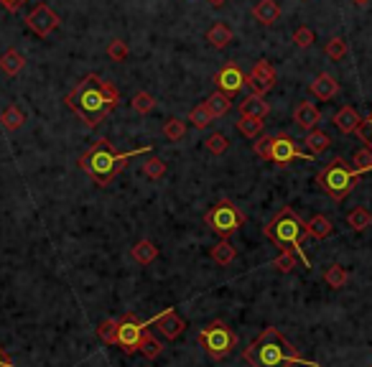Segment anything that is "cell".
<instances>
[{
	"label": "cell",
	"instance_id": "cell-39",
	"mask_svg": "<svg viewBox=\"0 0 372 367\" xmlns=\"http://www.w3.org/2000/svg\"><path fill=\"white\" fill-rule=\"evenodd\" d=\"M352 166H355L359 173L372 171V150L370 148H359L357 153L352 156Z\"/></svg>",
	"mask_w": 372,
	"mask_h": 367
},
{
	"label": "cell",
	"instance_id": "cell-15",
	"mask_svg": "<svg viewBox=\"0 0 372 367\" xmlns=\"http://www.w3.org/2000/svg\"><path fill=\"white\" fill-rule=\"evenodd\" d=\"M268 113H270V102H265V95L250 92V95L240 102V118H258V120H265Z\"/></svg>",
	"mask_w": 372,
	"mask_h": 367
},
{
	"label": "cell",
	"instance_id": "cell-45",
	"mask_svg": "<svg viewBox=\"0 0 372 367\" xmlns=\"http://www.w3.org/2000/svg\"><path fill=\"white\" fill-rule=\"evenodd\" d=\"M0 367H15L13 365V357H10V354L3 350V347H0Z\"/></svg>",
	"mask_w": 372,
	"mask_h": 367
},
{
	"label": "cell",
	"instance_id": "cell-24",
	"mask_svg": "<svg viewBox=\"0 0 372 367\" xmlns=\"http://www.w3.org/2000/svg\"><path fill=\"white\" fill-rule=\"evenodd\" d=\"M304 146L309 148V153H311V156H321V153H324V150L332 146V138H329L327 133H321V130H311V133H306Z\"/></svg>",
	"mask_w": 372,
	"mask_h": 367
},
{
	"label": "cell",
	"instance_id": "cell-18",
	"mask_svg": "<svg viewBox=\"0 0 372 367\" xmlns=\"http://www.w3.org/2000/svg\"><path fill=\"white\" fill-rule=\"evenodd\" d=\"M253 18L261 23V26H273V23L281 18V6H278L276 0H261V3L253 8Z\"/></svg>",
	"mask_w": 372,
	"mask_h": 367
},
{
	"label": "cell",
	"instance_id": "cell-10",
	"mask_svg": "<svg viewBox=\"0 0 372 367\" xmlns=\"http://www.w3.org/2000/svg\"><path fill=\"white\" fill-rule=\"evenodd\" d=\"M59 23H61V18L54 13L46 3H38V6L26 15V26H29V31H33V33L41 36V38H46L49 33H54V31L59 29Z\"/></svg>",
	"mask_w": 372,
	"mask_h": 367
},
{
	"label": "cell",
	"instance_id": "cell-43",
	"mask_svg": "<svg viewBox=\"0 0 372 367\" xmlns=\"http://www.w3.org/2000/svg\"><path fill=\"white\" fill-rule=\"evenodd\" d=\"M357 135H359V141L365 143V148L372 150V113L367 115L365 120H362V125H359Z\"/></svg>",
	"mask_w": 372,
	"mask_h": 367
},
{
	"label": "cell",
	"instance_id": "cell-40",
	"mask_svg": "<svg viewBox=\"0 0 372 367\" xmlns=\"http://www.w3.org/2000/svg\"><path fill=\"white\" fill-rule=\"evenodd\" d=\"M273 138H276V135H261V138H258V141L253 143L255 156L263 158V161H270V150H273Z\"/></svg>",
	"mask_w": 372,
	"mask_h": 367
},
{
	"label": "cell",
	"instance_id": "cell-29",
	"mask_svg": "<svg viewBox=\"0 0 372 367\" xmlns=\"http://www.w3.org/2000/svg\"><path fill=\"white\" fill-rule=\"evenodd\" d=\"M347 278H350L347 268L336 265V263L324 270V281H327V286H332V288H342V286H347Z\"/></svg>",
	"mask_w": 372,
	"mask_h": 367
},
{
	"label": "cell",
	"instance_id": "cell-1",
	"mask_svg": "<svg viewBox=\"0 0 372 367\" xmlns=\"http://www.w3.org/2000/svg\"><path fill=\"white\" fill-rule=\"evenodd\" d=\"M120 92L115 84L104 82L97 75H87L82 82L64 97V105L75 115L82 118L87 127H97L100 123L112 113V107H118Z\"/></svg>",
	"mask_w": 372,
	"mask_h": 367
},
{
	"label": "cell",
	"instance_id": "cell-19",
	"mask_svg": "<svg viewBox=\"0 0 372 367\" xmlns=\"http://www.w3.org/2000/svg\"><path fill=\"white\" fill-rule=\"evenodd\" d=\"M0 69H3L8 77L21 75L23 69H26V56H23L21 52H15V49H8V52L0 54Z\"/></svg>",
	"mask_w": 372,
	"mask_h": 367
},
{
	"label": "cell",
	"instance_id": "cell-17",
	"mask_svg": "<svg viewBox=\"0 0 372 367\" xmlns=\"http://www.w3.org/2000/svg\"><path fill=\"white\" fill-rule=\"evenodd\" d=\"M339 82H336V77L327 75V72H321L316 79L311 82V95L313 97H319V100H332L339 95Z\"/></svg>",
	"mask_w": 372,
	"mask_h": 367
},
{
	"label": "cell",
	"instance_id": "cell-3",
	"mask_svg": "<svg viewBox=\"0 0 372 367\" xmlns=\"http://www.w3.org/2000/svg\"><path fill=\"white\" fill-rule=\"evenodd\" d=\"M141 153H150V146H143V148H138V150H127V153H118L107 138H97V143H92L90 148L84 150L77 164H79V169L95 181L97 187L104 189V187H110L112 179L125 169L130 158L141 156Z\"/></svg>",
	"mask_w": 372,
	"mask_h": 367
},
{
	"label": "cell",
	"instance_id": "cell-36",
	"mask_svg": "<svg viewBox=\"0 0 372 367\" xmlns=\"http://www.w3.org/2000/svg\"><path fill=\"white\" fill-rule=\"evenodd\" d=\"M141 352L146 354L148 360H156L158 354L164 352V345H161L150 331H146V337H143V342H141Z\"/></svg>",
	"mask_w": 372,
	"mask_h": 367
},
{
	"label": "cell",
	"instance_id": "cell-2",
	"mask_svg": "<svg viewBox=\"0 0 372 367\" xmlns=\"http://www.w3.org/2000/svg\"><path fill=\"white\" fill-rule=\"evenodd\" d=\"M242 360L250 367H290V365L319 367V362H311V360H306V357H301L296 347L290 345L276 327H265V329L250 342V347L242 350Z\"/></svg>",
	"mask_w": 372,
	"mask_h": 367
},
{
	"label": "cell",
	"instance_id": "cell-44",
	"mask_svg": "<svg viewBox=\"0 0 372 367\" xmlns=\"http://www.w3.org/2000/svg\"><path fill=\"white\" fill-rule=\"evenodd\" d=\"M0 3H3V8H6V10L15 13V10H18V8H21L23 3H26V0H0Z\"/></svg>",
	"mask_w": 372,
	"mask_h": 367
},
{
	"label": "cell",
	"instance_id": "cell-27",
	"mask_svg": "<svg viewBox=\"0 0 372 367\" xmlns=\"http://www.w3.org/2000/svg\"><path fill=\"white\" fill-rule=\"evenodd\" d=\"M347 225L355 230V233H365L367 227H372V214L365 210V207H357L347 214Z\"/></svg>",
	"mask_w": 372,
	"mask_h": 367
},
{
	"label": "cell",
	"instance_id": "cell-21",
	"mask_svg": "<svg viewBox=\"0 0 372 367\" xmlns=\"http://www.w3.org/2000/svg\"><path fill=\"white\" fill-rule=\"evenodd\" d=\"M204 105L209 107V113H212V118H222V115H227L232 110V97H227L224 92H212L207 100H204Z\"/></svg>",
	"mask_w": 372,
	"mask_h": 367
},
{
	"label": "cell",
	"instance_id": "cell-38",
	"mask_svg": "<svg viewBox=\"0 0 372 367\" xmlns=\"http://www.w3.org/2000/svg\"><path fill=\"white\" fill-rule=\"evenodd\" d=\"M127 54H130V49H127V44L123 38H112L110 44H107V56L112 61H125Z\"/></svg>",
	"mask_w": 372,
	"mask_h": 367
},
{
	"label": "cell",
	"instance_id": "cell-8",
	"mask_svg": "<svg viewBox=\"0 0 372 367\" xmlns=\"http://www.w3.org/2000/svg\"><path fill=\"white\" fill-rule=\"evenodd\" d=\"M118 322V347L125 354L141 352V342L146 337V331H148L150 322H143L135 314H123Z\"/></svg>",
	"mask_w": 372,
	"mask_h": 367
},
{
	"label": "cell",
	"instance_id": "cell-9",
	"mask_svg": "<svg viewBox=\"0 0 372 367\" xmlns=\"http://www.w3.org/2000/svg\"><path fill=\"white\" fill-rule=\"evenodd\" d=\"M313 161L311 153H301L296 146V141L290 138L288 133H278L273 138V150H270V164H276L278 169H286L290 166V161Z\"/></svg>",
	"mask_w": 372,
	"mask_h": 367
},
{
	"label": "cell",
	"instance_id": "cell-28",
	"mask_svg": "<svg viewBox=\"0 0 372 367\" xmlns=\"http://www.w3.org/2000/svg\"><path fill=\"white\" fill-rule=\"evenodd\" d=\"M212 113H209V107L201 102V105H196V107H192V113H189V123H192L196 130H204V127H209L212 125Z\"/></svg>",
	"mask_w": 372,
	"mask_h": 367
},
{
	"label": "cell",
	"instance_id": "cell-26",
	"mask_svg": "<svg viewBox=\"0 0 372 367\" xmlns=\"http://www.w3.org/2000/svg\"><path fill=\"white\" fill-rule=\"evenodd\" d=\"M0 123H3L6 130H18V127H23V123H26V113H23L18 105H8L6 110L0 113Z\"/></svg>",
	"mask_w": 372,
	"mask_h": 367
},
{
	"label": "cell",
	"instance_id": "cell-33",
	"mask_svg": "<svg viewBox=\"0 0 372 367\" xmlns=\"http://www.w3.org/2000/svg\"><path fill=\"white\" fill-rule=\"evenodd\" d=\"M143 173L148 176V179L158 181V179H164L166 176V161L164 158H158V156H150L146 164H143Z\"/></svg>",
	"mask_w": 372,
	"mask_h": 367
},
{
	"label": "cell",
	"instance_id": "cell-7",
	"mask_svg": "<svg viewBox=\"0 0 372 367\" xmlns=\"http://www.w3.org/2000/svg\"><path fill=\"white\" fill-rule=\"evenodd\" d=\"M199 345L204 347V352L212 360H224L238 347V334L230 329V324L224 322V319H215V322H209L199 331Z\"/></svg>",
	"mask_w": 372,
	"mask_h": 367
},
{
	"label": "cell",
	"instance_id": "cell-4",
	"mask_svg": "<svg viewBox=\"0 0 372 367\" xmlns=\"http://www.w3.org/2000/svg\"><path fill=\"white\" fill-rule=\"evenodd\" d=\"M263 235H265V237H268V240L273 242V245H276L281 253H283V250L296 253L298 258L304 260L306 268L311 270V260H309V255L304 253V240H306V237H311V235H309V222H306V219H301V214H298L296 210L283 207L276 217H273L268 225L263 227Z\"/></svg>",
	"mask_w": 372,
	"mask_h": 367
},
{
	"label": "cell",
	"instance_id": "cell-16",
	"mask_svg": "<svg viewBox=\"0 0 372 367\" xmlns=\"http://www.w3.org/2000/svg\"><path fill=\"white\" fill-rule=\"evenodd\" d=\"M362 120H365V118H359V113L352 105L339 107V110H336V115H334V125L339 127V133H344V135L357 133L359 125H362Z\"/></svg>",
	"mask_w": 372,
	"mask_h": 367
},
{
	"label": "cell",
	"instance_id": "cell-42",
	"mask_svg": "<svg viewBox=\"0 0 372 367\" xmlns=\"http://www.w3.org/2000/svg\"><path fill=\"white\" fill-rule=\"evenodd\" d=\"M296 253H288V250H283L281 255H278L276 260H273V268L278 270V273H290V270L296 268Z\"/></svg>",
	"mask_w": 372,
	"mask_h": 367
},
{
	"label": "cell",
	"instance_id": "cell-30",
	"mask_svg": "<svg viewBox=\"0 0 372 367\" xmlns=\"http://www.w3.org/2000/svg\"><path fill=\"white\" fill-rule=\"evenodd\" d=\"M118 319H104L97 327V337L102 339L104 345H118Z\"/></svg>",
	"mask_w": 372,
	"mask_h": 367
},
{
	"label": "cell",
	"instance_id": "cell-31",
	"mask_svg": "<svg viewBox=\"0 0 372 367\" xmlns=\"http://www.w3.org/2000/svg\"><path fill=\"white\" fill-rule=\"evenodd\" d=\"M263 127H265V123L258 120V118H240L238 120V130L245 135V138H261Z\"/></svg>",
	"mask_w": 372,
	"mask_h": 367
},
{
	"label": "cell",
	"instance_id": "cell-35",
	"mask_svg": "<svg viewBox=\"0 0 372 367\" xmlns=\"http://www.w3.org/2000/svg\"><path fill=\"white\" fill-rule=\"evenodd\" d=\"M204 148L209 150V153H215V156H222L224 150L230 148V141H227V135H222V133H212L204 141Z\"/></svg>",
	"mask_w": 372,
	"mask_h": 367
},
{
	"label": "cell",
	"instance_id": "cell-25",
	"mask_svg": "<svg viewBox=\"0 0 372 367\" xmlns=\"http://www.w3.org/2000/svg\"><path fill=\"white\" fill-rule=\"evenodd\" d=\"M332 233H334L332 219L324 217V214L311 217V222H309V235H311V237H316V240H327V237H332Z\"/></svg>",
	"mask_w": 372,
	"mask_h": 367
},
{
	"label": "cell",
	"instance_id": "cell-5",
	"mask_svg": "<svg viewBox=\"0 0 372 367\" xmlns=\"http://www.w3.org/2000/svg\"><path fill=\"white\" fill-rule=\"evenodd\" d=\"M359 176H362V173H359L355 166L347 164L342 156H336L316 173V184H319L321 192L327 196H332L334 202H342V199H347V196L355 192V187L359 184Z\"/></svg>",
	"mask_w": 372,
	"mask_h": 367
},
{
	"label": "cell",
	"instance_id": "cell-41",
	"mask_svg": "<svg viewBox=\"0 0 372 367\" xmlns=\"http://www.w3.org/2000/svg\"><path fill=\"white\" fill-rule=\"evenodd\" d=\"M313 41H316V36H313V31L309 29V26H298V29L293 31V44H296L298 49H309V46H313Z\"/></svg>",
	"mask_w": 372,
	"mask_h": 367
},
{
	"label": "cell",
	"instance_id": "cell-48",
	"mask_svg": "<svg viewBox=\"0 0 372 367\" xmlns=\"http://www.w3.org/2000/svg\"><path fill=\"white\" fill-rule=\"evenodd\" d=\"M367 367H372V362H370V365H367Z\"/></svg>",
	"mask_w": 372,
	"mask_h": 367
},
{
	"label": "cell",
	"instance_id": "cell-13",
	"mask_svg": "<svg viewBox=\"0 0 372 367\" xmlns=\"http://www.w3.org/2000/svg\"><path fill=\"white\" fill-rule=\"evenodd\" d=\"M150 324H156L158 331H161L166 339H179L181 334H184V329H186V322L181 319L179 314H176V311H173L171 306L166 309V311H161L158 316H153V319H150Z\"/></svg>",
	"mask_w": 372,
	"mask_h": 367
},
{
	"label": "cell",
	"instance_id": "cell-46",
	"mask_svg": "<svg viewBox=\"0 0 372 367\" xmlns=\"http://www.w3.org/2000/svg\"><path fill=\"white\" fill-rule=\"evenodd\" d=\"M207 3H209L212 8H222L224 3H227V0H207Z\"/></svg>",
	"mask_w": 372,
	"mask_h": 367
},
{
	"label": "cell",
	"instance_id": "cell-37",
	"mask_svg": "<svg viewBox=\"0 0 372 367\" xmlns=\"http://www.w3.org/2000/svg\"><path fill=\"white\" fill-rule=\"evenodd\" d=\"M164 135L169 138V141H181L186 135V123L179 120V118H171V120H166L164 123Z\"/></svg>",
	"mask_w": 372,
	"mask_h": 367
},
{
	"label": "cell",
	"instance_id": "cell-34",
	"mask_svg": "<svg viewBox=\"0 0 372 367\" xmlns=\"http://www.w3.org/2000/svg\"><path fill=\"white\" fill-rule=\"evenodd\" d=\"M130 105H133V110L138 115H148L150 110L156 107V100H153V95H150V92H138V95H133Z\"/></svg>",
	"mask_w": 372,
	"mask_h": 367
},
{
	"label": "cell",
	"instance_id": "cell-6",
	"mask_svg": "<svg viewBox=\"0 0 372 367\" xmlns=\"http://www.w3.org/2000/svg\"><path fill=\"white\" fill-rule=\"evenodd\" d=\"M245 222H247L245 212L240 210L235 202H230V199H219V202H217L215 207H209V212L204 214V225L215 235H219L222 240H227L230 235L238 233Z\"/></svg>",
	"mask_w": 372,
	"mask_h": 367
},
{
	"label": "cell",
	"instance_id": "cell-32",
	"mask_svg": "<svg viewBox=\"0 0 372 367\" xmlns=\"http://www.w3.org/2000/svg\"><path fill=\"white\" fill-rule=\"evenodd\" d=\"M324 54H327L332 61H342L344 56H347V41H344L342 36L329 38L327 46H324Z\"/></svg>",
	"mask_w": 372,
	"mask_h": 367
},
{
	"label": "cell",
	"instance_id": "cell-22",
	"mask_svg": "<svg viewBox=\"0 0 372 367\" xmlns=\"http://www.w3.org/2000/svg\"><path fill=\"white\" fill-rule=\"evenodd\" d=\"M209 255H212V260L217 263V265H230L235 258H238V250H235V245H232L230 240H219L212 250H209Z\"/></svg>",
	"mask_w": 372,
	"mask_h": 367
},
{
	"label": "cell",
	"instance_id": "cell-11",
	"mask_svg": "<svg viewBox=\"0 0 372 367\" xmlns=\"http://www.w3.org/2000/svg\"><path fill=\"white\" fill-rule=\"evenodd\" d=\"M215 84H217V90L224 92L227 97H235V95L247 84V75L240 69V64L230 61V64H224L215 75Z\"/></svg>",
	"mask_w": 372,
	"mask_h": 367
},
{
	"label": "cell",
	"instance_id": "cell-47",
	"mask_svg": "<svg viewBox=\"0 0 372 367\" xmlns=\"http://www.w3.org/2000/svg\"><path fill=\"white\" fill-rule=\"evenodd\" d=\"M352 3H355V6H357V8H365V6H370V0H352Z\"/></svg>",
	"mask_w": 372,
	"mask_h": 367
},
{
	"label": "cell",
	"instance_id": "cell-14",
	"mask_svg": "<svg viewBox=\"0 0 372 367\" xmlns=\"http://www.w3.org/2000/svg\"><path fill=\"white\" fill-rule=\"evenodd\" d=\"M293 123H296L304 133H311V130H316V125L321 123V110L313 105V102L304 100V102H298L296 110H293Z\"/></svg>",
	"mask_w": 372,
	"mask_h": 367
},
{
	"label": "cell",
	"instance_id": "cell-23",
	"mask_svg": "<svg viewBox=\"0 0 372 367\" xmlns=\"http://www.w3.org/2000/svg\"><path fill=\"white\" fill-rule=\"evenodd\" d=\"M232 38H235V33H232V29L224 26V23H215V26L207 31V41H209V46H215V49H224Z\"/></svg>",
	"mask_w": 372,
	"mask_h": 367
},
{
	"label": "cell",
	"instance_id": "cell-12",
	"mask_svg": "<svg viewBox=\"0 0 372 367\" xmlns=\"http://www.w3.org/2000/svg\"><path fill=\"white\" fill-rule=\"evenodd\" d=\"M278 82V75H276V67L270 64L268 59H261L255 61V67L250 69V75H247V84L253 87L255 95H265L276 87Z\"/></svg>",
	"mask_w": 372,
	"mask_h": 367
},
{
	"label": "cell",
	"instance_id": "cell-20",
	"mask_svg": "<svg viewBox=\"0 0 372 367\" xmlns=\"http://www.w3.org/2000/svg\"><path fill=\"white\" fill-rule=\"evenodd\" d=\"M130 255H133V260L138 265H148V263H153L158 258V245L150 240H138L133 245V250H130Z\"/></svg>",
	"mask_w": 372,
	"mask_h": 367
}]
</instances>
